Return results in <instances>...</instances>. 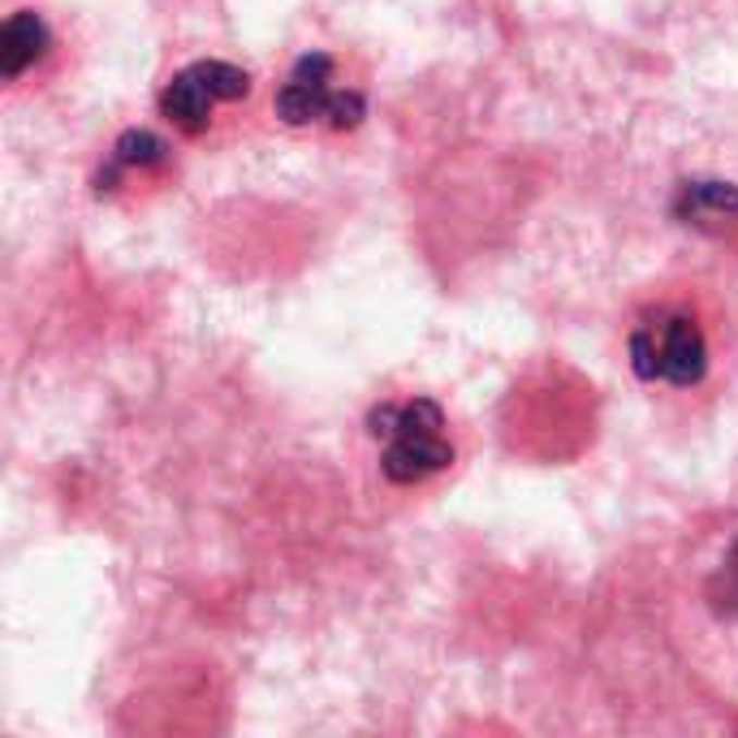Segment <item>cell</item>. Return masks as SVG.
<instances>
[{
    "label": "cell",
    "instance_id": "cell-10",
    "mask_svg": "<svg viewBox=\"0 0 738 738\" xmlns=\"http://www.w3.org/2000/svg\"><path fill=\"white\" fill-rule=\"evenodd\" d=\"M682 195H687V204H696V208L738 212V186H730V182H691Z\"/></svg>",
    "mask_w": 738,
    "mask_h": 738
},
{
    "label": "cell",
    "instance_id": "cell-8",
    "mask_svg": "<svg viewBox=\"0 0 738 738\" xmlns=\"http://www.w3.org/2000/svg\"><path fill=\"white\" fill-rule=\"evenodd\" d=\"M441 428H445V410L432 397H415V402L402 406V419H397L393 436H432Z\"/></svg>",
    "mask_w": 738,
    "mask_h": 738
},
{
    "label": "cell",
    "instance_id": "cell-5",
    "mask_svg": "<svg viewBox=\"0 0 738 738\" xmlns=\"http://www.w3.org/2000/svg\"><path fill=\"white\" fill-rule=\"evenodd\" d=\"M329 87H303V83H290L276 91V118L285 125H307L316 118L329 113Z\"/></svg>",
    "mask_w": 738,
    "mask_h": 738
},
{
    "label": "cell",
    "instance_id": "cell-6",
    "mask_svg": "<svg viewBox=\"0 0 738 738\" xmlns=\"http://www.w3.org/2000/svg\"><path fill=\"white\" fill-rule=\"evenodd\" d=\"M164 156H169L164 138H156L147 130H125L113 147V160H122L125 169H151V164H164Z\"/></svg>",
    "mask_w": 738,
    "mask_h": 738
},
{
    "label": "cell",
    "instance_id": "cell-11",
    "mask_svg": "<svg viewBox=\"0 0 738 738\" xmlns=\"http://www.w3.org/2000/svg\"><path fill=\"white\" fill-rule=\"evenodd\" d=\"M324 118H329L333 130H355V125L368 118V100H364L359 91H333Z\"/></svg>",
    "mask_w": 738,
    "mask_h": 738
},
{
    "label": "cell",
    "instance_id": "cell-2",
    "mask_svg": "<svg viewBox=\"0 0 738 738\" xmlns=\"http://www.w3.org/2000/svg\"><path fill=\"white\" fill-rule=\"evenodd\" d=\"M709 368V346L700 337V329L687 316H674L661 329V380L669 384H696Z\"/></svg>",
    "mask_w": 738,
    "mask_h": 738
},
{
    "label": "cell",
    "instance_id": "cell-7",
    "mask_svg": "<svg viewBox=\"0 0 738 738\" xmlns=\"http://www.w3.org/2000/svg\"><path fill=\"white\" fill-rule=\"evenodd\" d=\"M190 70L204 78V87H208L217 100H246V96H250V78H246V70H238V65L199 61V65H190Z\"/></svg>",
    "mask_w": 738,
    "mask_h": 738
},
{
    "label": "cell",
    "instance_id": "cell-12",
    "mask_svg": "<svg viewBox=\"0 0 738 738\" xmlns=\"http://www.w3.org/2000/svg\"><path fill=\"white\" fill-rule=\"evenodd\" d=\"M630 368H635L639 380H656V376H661V346L652 342L648 329H639V333L630 337Z\"/></svg>",
    "mask_w": 738,
    "mask_h": 738
},
{
    "label": "cell",
    "instance_id": "cell-1",
    "mask_svg": "<svg viewBox=\"0 0 738 738\" xmlns=\"http://www.w3.org/2000/svg\"><path fill=\"white\" fill-rule=\"evenodd\" d=\"M454 463V445L441 441V432L432 436H393L380 454V471L389 484H419L436 471H445Z\"/></svg>",
    "mask_w": 738,
    "mask_h": 738
},
{
    "label": "cell",
    "instance_id": "cell-13",
    "mask_svg": "<svg viewBox=\"0 0 738 738\" xmlns=\"http://www.w3.org/2000/svg\"><path fill=\"white\" fill-rule=\"evenodd\" d=\"M329 74H333V61L324 52H303L294 61V74L290 83H303V87H329Z\"/></svg>",
    "mask_w": 738,
    "mask_h": 738
},
{
    "label": "cell",
    "instance_id": "cell-9",
    "mask_svg": "<svg viewBox=\"0 0 738 738\" xmlns=\"http://www.w3.org/2000/svg\"><path fill=\"white\" fill-rule=\"evenodd\" d=\"M709 596H713V610H717V614L738 617V540H735V549L726 553V562H722V575L713 579Z\"/></svg>",
    "mask_w": 738,
    "mask_h": 738
},
{
    "label": "cell",
    "instance_id": "cell-4",
    "mask_svg": "<svg viewBox=\"0 0 738 738\" xmlns=\"http://www.w3.org/2000/svg\"><path fill=\"white\" fill-rule=\"evenodd\" d=\"M212 104H217V96L204 87V78H199L195 70H182V74L164 87V96H160L164 118L173 125H182L186 134L208 130V122H212Z\"/></svg>",
    "mask_w": 738,
    "mask_h": 738
},
{
    "label": "cell",
    "instance_id": "cell-14",
    "mask_svg": "<svg viewBox=\"0 0 738 738\" xmlns=\"http://www.w3.org/2000/svg\"><path fill=\"white\" fill-rule=\"evenodd\" d=\"M397 419H402V406H393V402H380V406H371L368 432H371V436H389V441H393V432H397Z\"/></svg>",
    "mask_w": 738,
    "mask_h": 738
},
{
    "label": "cell",
    "instance_id": "cell-3",
    "mask_svg": "<svg viewBox=\"0 0 738 738\" xmlns=\"http://www.w3.org/2000/svg\"><path fill=\"white\" fill-rule=\"evenodd\" d=\"M44 52H48V26L39 22V13H30V9L13 13L0 30V74L22 78L26 65H35Z\"/></svg>",
    "mask_w": 738,
    "mask_h": 738
}]
</instances>
